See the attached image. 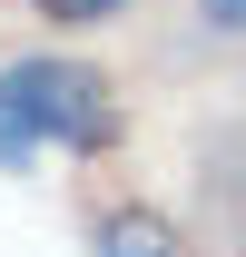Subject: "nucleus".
<instances>
[{"mask_svg":"<svg viewBox=\"0 0 246 257\" xmlns=\"http://www.w3.org/2000/svg\"><path fill=\"white\" fill-rule=\"evenodd\" d=\"M40 149H118V99L89 60H10L0 69V168H30Z\"/></svg>","mask_w":246,"mask_h":257,"instance_id":"1","label":"nucleus"},{"mask_svg":"<svg viewBox=\"0 0 246 257\" xmlns=\"http://www.w3.org/2000/svg\"><path fill=\"white\" fill-rule=\"evenodd\" d=\"M89 257H178V237H168L148 208H108V218H98V247H89Z\"/></svg>","mask_w":246,"mask_h":257,"instance_id":"2","label":"nucleus"},{"mask_svg":"<svg viewBox=\"0 0 246 257\" xmlns=\"http://www.w3.org/2000/svg\"><path fill=\"white\" fill-rule=\"evenodd\" d=\"M50 20H69V30H89V20H108V10H128V0H40Z\"/></svg>","mask_w":246,"mask_h":257,"instance_id":"3","label":"nucleus"},{"mask_svg":"<svg viewBox=\"0 0 246 257\" xmlns=\"http://www.w3.org/2000/svg\"><path fill=\"white\" fill-rule=\"evenodd\" d=\"M197 10H207L216 30H246V0H197Z\"/></svg>","mask_w":246,"mask_h":257,"instance_id":"4","label":"nucleus"}]
</instances>
